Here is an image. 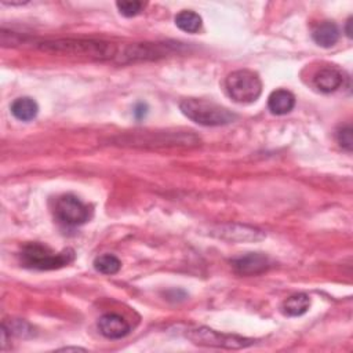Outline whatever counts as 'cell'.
<instances>
[{
    "label": "cell",
    "instance_id": "obj_1",
    "mask_svg": "<svg viewBox=\"0 0 353 353\" xmlns=\"http://www.w3.org/2000/svg\"><path fill=\"white\" fill-rule=\"evenodd\" d=\"M38 47L50 54H62L72 57H83L97 61L113 60L117 56V47L113 43L87 39H57L47 41Z\"/></svg>",
    "mask_w": 353,
    "mask_h": 353
},
{
    "label": "cell",
    "instance_id": "obj_2",
    "mask_svg": "<svg viewBox=\"0 0 353 353\" xmlns=\"http://www.w3.org/2000/svg\"><path fill=\"white\" fill-rule=\"evenodd\" d=\"M180 109L188 119L206 127L227 126L238 119V115H235L229 109L218 104L198 98L183 100L180 102Z\"/></svg>",
    "mask_w": 353,
    "mask_h": 353
},
{
    "label": "cell",
    "instance_id": "obj_3",
    "mask_svg": "<svg viewBox=\"0 0 353 353\" xmlns=\"http://www.w3.org/2000/svg\"><path fill=\"white\" fill-rule=\"evenodd\" d=\"M20 257L21 264L25 268L36 271H54L73 262L75 251L72 249H67L56 253L42 243H28L23 247Z\"/></svg>",
    "mask_w": 353,
    "mask_h": 353
},
{
    "label": "cell",
    "instance_id": "obj_4",
    "mask_svg": "<svg viewBox=\"0 0 353 353\" xmlns=\"http://www.w3.org/2000/svg\"><path fill=\"white\" fill-rule=\"evenodd\" d=\"M225 87L229 97L238 104H253L262 93V82L260 76L249 69L235 71L228 75Z\"/></svg>",
    "mask_w": 353,
    "mask_h": 353
},
{
    "label": "cell",
    "instance_id": "obj_5",
    "mask_svg": "<svg viewBox=\"0 0 353 353\" xmlns=\"http://www.w3.org/2000/svg\"><path fill=\"white\" fill-rule=\"evenodd\" d=\"M187 337L196 345L225 348V349H242V348H247L254 343L253 339L238 337V335L223 334L220 331H216V330H212L207 327H199V328L190 330L187 332Z\"/></svg>",
    "mask_w": 353,
    "mask_h": 353
},
{
    "label": "cell",
    "instance_id": "obj_6",
    "mask_svg": "<svg viewBox=\"0 0 353 353\" xmlns=\"http://www.w3.org/2000/svg\"><path fill=\"white\" fill-rule=\"evenodd\" d=\"M56 217L67 227H79L91 217V210L75 195H64L56 203Z\"/></svg>",
    "mask_w": 353,
    "mask_h": 353
},
{
    "label": "cell",
    "instance_id": "obj_7",
    "mask_svg": "<svg viewBox=\"0 0 353 353\" xmlns=\"http://www.w3.org/2000/svg\"><path fill=\"white\" fill-rule=\"evenodd\" d=\"M168 46L163 45H152V43H139V45H133L124 49V52L117 56V61L127 64V62H135V61H142V60H156L160 57H164L168 54Z\"/></svg>",
    "mask_w": 353,
    "mask_h": 353
},
{
    "label": "cell",
    "instance_id": "obj_8",
    "mask_svg": "<svg viewBox=\"0 0 353 353\" xmlns=\"http://www.w3.org/2000/svg\"><path fill=\"white\" fill-rule=\"evenodd\" d=\"M232 266L238 275L257 276L271 268V260L261 253H249L232 261Z\"/></svg>",
    "mask_w": 353,
    "mask_h": 353
},
{
    "label": "cell",
    "instance_id": "obj_9",
    "mask_svg": "<svg viewBox=\"0 0 353 353\" xmlns=\"http://www.w3.org/2000/svg\"><path fill=\"white\" fill-rule=\"evenodd\" d=\"M213 234L229 242H257L265 238L262 231L244 225H223Z\"/></svg>",
    "mask_w": 353,
    "mask_h": 353
},
{
    "label": "cell",
    "instance_id": "obj_10",
    "mask_svg": "<svg viewBox=\"0 0 353 353\" xmlns=\"http://www.w3.org/2000/svg\"><path fill=\"white\" fill-rule=\"evenodd\" d=\"M100 332L108 339H120L130 332V324L116 313H106L98 320Z\"/></svg>",
    "mask_w": 353,
    "mask_h": 353
},
{
    "label": "cell",
    "instance_id": "obj_11",
    "mask_svg": "<svg viewBox=\"0 0 353 353\" xmlns=\"http://www.w3.org/2000/svg\"><path fill=\"white\" fill-rule=\"evenodd\" d=\"M313 83L321 93L328 94L337 91L342 86L343 76L337 68H321L315 75Z\"/></svg>",
    "mask_w": 353,
    "mask_h": 353
},
{
    "label": "cell",
    "instance_id": "obj_12",
    "mask_svg": "<svg viewBox=\"0 0 353 353\" xmlns=\"http://www.w3.org/2000/svg\"><path fill=\"white\" fill-rule=\"evenodd\" d=\"M295 106V97L288 90H275L268 98V108L271 113L282 116L290 113Z\"/></svg>",
    "mask_w": 353,
    "mask_h": 353
},
{
    "label": "cell",
    "instance_id": "obj_13",
    "mask_svg": "<svg viewBox=\"0 0 353 353\" xmlns=\"http://www.w3.org/2000/svg\"><path fill=\"white\" fill-rule=\"evenodd\" d=\"M312 38L315 43L319 45L320 47H324V49L332 47L339 39V28L334 23L326 21L313 30Z\"/></svg>",
    "mask_w": 353,
    "mask_h": 353
},
{
    "label": "cell",
    "instance_id": "obj_14",
    "mask_svg": "<svg viewBox=\"0 0 353 353\" xmlns=\"http://www.w3.org/2000/svg\"><path fill=\"white\" fill-rule=\"evenodd\" d=\"M12 113L16 119L21 120V122H31L34 120L38 113H39V106L36 104L35 100L30 98V97H21L17 98L13 104H12Z\"/></svg>",
    "mask_w": 353,
    "mask_h": 353
},
{
    "label": "cell",
    "instance_id": "obj_15",
    "mask_svg": "<svg viewBox=\"0 0 353 353\" xmlns=\"http://www.w3.org/2000/svg\"><path fill=\"white\" fill-rule=\"evenodd\" d=\"M310 306V298L306 294H295L288 297L283 304H282V312L286 316L290 317H298L302 316L308 312Z\"/></svg>",
    "mask_w": 353,
    "mask_h": 353
},
{
    "label": "cell",
    "instance_id": "obj_16",
    "mask_svg": "<svg viewBox=\"0 0 353 353\" xmlns=\"http://www.w3.org/2000/svg\"><path fill=\"white\" fill-rule=\"evenodd\" d=\"M175 25L187 34H196L202 28V17L191 10H183L175 16Z\"/></svg>",
    "mask_w": 353,
    "mask_h": 353
},
{
    "label": "cell",
    "instance_id": "obj_17",
    "mask_svg": "<svg viewBox=\"0 0 353 353\" xmlns=\"http://www.w3.org/2000/svg\"><path fill=\"white\" fill-rule=\"evenodd\" d=\"M94 268L102 275H116L122 268V262L113 254H102L94 260Z\"/></svg>",
    "mask_w": 353,
    "mask_h": 353
},
{
    "label": "cell",
    "instance_id": "obj_18",
    "mask_svg": "<svg viewBox=\"0 0 353 353\" xmlns=\"http://www.w3.org/2000/svg\"><path fill=\"white\" fill-rule=\"evenodd\" d=\"M116 8L117 10L120 12L122 16L124 17H135L137 14L141 13V10L145 8V5L142 2H137V0H130V2H126V0H123V2H117L116 3Z\"/></svg>",
    "mask_w": 353,
    "mask_h": 353
},
{
    "label": "cell",
    "instance_id": "obj_19",
    "mask_svg": "<svg viewBox=\"0 0 353 353\" xmlns=\"http://www.w3.org/2000/svg\"><path fill=\"white\" fill-rule=\"evenodd\" d=\"M337 141L339 146L348 152H352L353 146V138H352V127L343 126L337 131Z\"/></svg>",
    "mask_w": 353,
    "mask_h": 353
},
{
    "label": "cell",
    "instance_id": "obj_20",
    "mask_svg": "<svg viewBox=\"0 0 353 353\" xmlns=\"http://www.w3.org/2000/svg\"><path fill=\"white\" fill-rule=\"evenodd\" d=\"M16 334L19 337H27V332H31L32 334V328L28 323L23 321V320H16L14 321V326L10 327V334Z\"/></svg>",
    "mask_w": 353,
    "mask_h": 353
},
{
    "label": "cell",
    "instance_id": "obj_21",
    "mask_svg": "<svg viewBox=\"0 0 353 353\" xmlns=\"http://www.w3.org/2000/svg\"><path fill=\"white\" fill-rule=\"evenodd\" d=\"M148 111H149V108H148V105H146L145 102H138V104L134 106L133 113H134V117H135L137 120H142V119L146 117Z\"/></svg>",
    "mask_w": 353,
    "mask_h": 353
},
{
    "label": "cell",
    "instance_id": "obj_22",
    "mask_svg": "<svg viewBox=\"0 0 353 353\" xmlns=\"http://www.w3.org/2000/svg\"><path fill=\"white\" fill-rule=\"evenodd\" d=\"M350 24H352V19L348 20V24H346V35L350 38L352 36V31H350Z\"/></svg>",
    "mask_w": 353,
    "mask_h": 353
},
{
    "label": "cell",
    "instance_id": "obj_23",
    "mask_svg": "<svg viewBox=\"0 0 353 353\" xmlns=\"http://www.w3.org/2000/svg\"><path fill=\"white\" fill-rule=\"evenodd\" d=\"M61 350H84V349H82V348H64Z\"/></svg>",
    "mask_w": 353,
    "mask_h": 353
}]
</instances>
